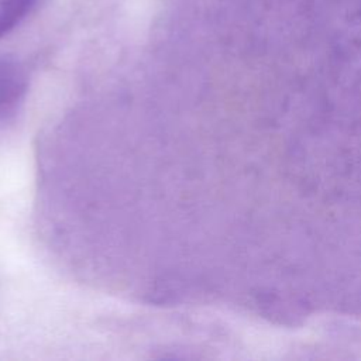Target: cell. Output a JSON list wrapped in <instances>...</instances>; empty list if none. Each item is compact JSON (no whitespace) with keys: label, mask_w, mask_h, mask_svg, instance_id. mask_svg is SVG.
I'll return each instance as SVG.
<instances>
[{"label":"cell","mask_w":361,"mask_h":361,"mask_svg":"<svg viewBox=\"0 0 361 361\" xmlns=\"http://www.w3.org/2000/svg\"><path fill=\"white\" fill-rule=\"evenodd\" d=\"M25 92V76L18 63L0 56V121L16 111Z\"/></svg>","instance_id":"1"},{"label":"cell","mask_w":361,"mask_h":361,"mask_svg":"<svg viewBox=\"0 0 361 361\" xmlns=\"http://www.w3.org/2000/svg\"><path fill=\"white\" fill-rule=\"evenodd\" d=\"M35 3L37 0H0V37L18 25Z\"/></svg>","instance_id":"2"}]
</instances>
